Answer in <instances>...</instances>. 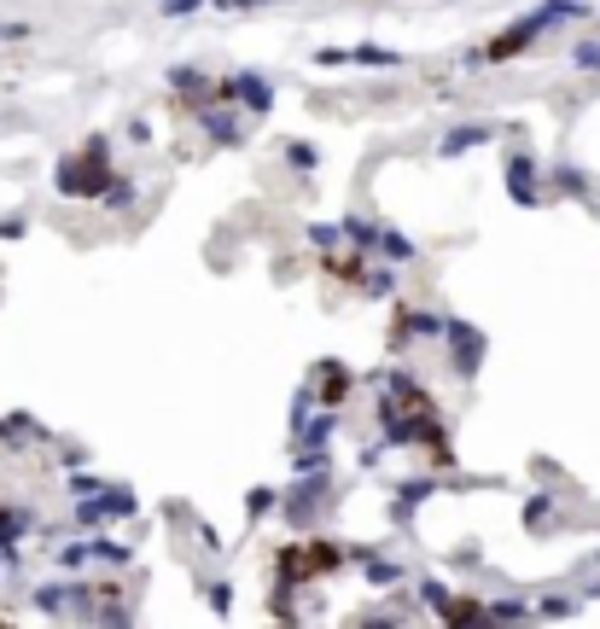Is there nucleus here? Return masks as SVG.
Returning a JSON list of instances; mask_svg holds the SVG:
<instances>
[{
	"mask_svg": "<svg viewBox=\"0 0 600 629\" xmlns=\"http://www.w3.org/2000/svg\"><path fill=\"white\" fill-rule=\"evenodd\" d=\"M380 245H385V257H397V263H415V240H408V233L385 228V233H380Z\"/></svg>",
	"mask_w": 600,
	"mask_h": 629,
	"instance_id": "9d476101",
	"label": "nucleus"
},
{
	"mask_svg": "<svg viewBox=\"0 0 600 629\" xmlns=\"http://www.w3.org/2000/svg\"><path fill=\"white\" fill-rule=\"evenodd\" d=\"M199 123L216 146H239V117L233 111H199Z\"/></svg>",
	"mask_w": 600,
	"mask_h": 629,
	"instance_id": "423d86ee",
	"label": "nucleus"
},
{
	"mask_svg": "<svg viewBox=\"0 0 600 629\" xmlns=\"http://www.w3.org/2000/svg\"><path fill=\"white\" fill-rule=\"evenodd\" d=\"M537 169H530V158H507V193L519 198V204H542V186L530 181Z\"/></svg>",
	"mask_w": 600,
	"mask_h": 629,
	"instance_id": "39448f33",
	"label": "nucleus"
},
{
	"mask_svg": "<svg viewBox=\"0 0 600 629\" xmlns=\"http://www.w3.org/2000/svg\"><path fill=\"white\" fill-rule=\"evenodd\" d=\"M542 519H554V507H548V496H537V501L525 507V524H530V531H542Z\"/></svg>",
	"mask_w": 600,
	"mask_h": 629,
	"instance_id": "412c9836",
	"label": "nucleus"
},
{
	"mask_svg": "<svg viewBox=\"0 0 600 629\" xmlns=\"http://www.w3.org/2000/svg\"><path fill=\"white\" fill-rule=\"evenodd\" d=\"M24 36H29V24H19V19L7 24V19H0V41H24Z\"/></svg>",
	"mask_w": 600,
	"mask_h": 629,
	"instance_id": "bb28decb",
	"label": "nucleus"
},
{
	"mask_svg": "<svg viewBox=\"0 0 600 629\" xmlns=\"http://www.w3.org/2000/svg\"><path fill=\"white\" fill-rule=\"evenodd\" d=\"M577 71H600V41H577Z\"/></svg>",
	"mask_w": 600,
	"mask_h": 629,
	"instance_id": "aec40b11",
	"label": "nucleus"
},
{
	"mask_svg": "<svg viewBox=\"0 0 600 629\" xmlns=\"http://www.w3.org/2000/svg\"><path fill=\"white\" fill-rule=\"evenodd\" d=\"M221 12H251V7H274V0H216Z\"/></svg>",
	"mask_w": 600,
	"mask_h": 629,
	"instance_id": "cd10ccee",
	"label": "nucleus"
},
{
	"mask_svg": "<svg viewBox=\"0 0 600 629\" xmlns=\"http://www.w3.org/2000/svg\"><path fill=\"white\" fill-rule=\"evenodd\" d=\"M221 94H228V99H245V111H256V117H268V106H274V88H268V82L256 76V71L221 82Z\"/></svg>",
	"mask_w": 600,
	"mask_h": 629,
	"instance_id": "20e7f679",
	"label": "nucleus"
},
{
	"mask_svg": "<svg viewBox=\"0 0 600 629\" xmlns=\"http://www.w3.org/2000/svg\"><path fill=\"white\" fill-rule=\"evenodd\" d=\"M106 181H111L106 141H94L88 158H64V164H59V193H64V198H94V193H106Z\"/></svg>",
	"mask_w": 600,
	"mask_h": 629,
	"instance_id": "f03ea898",
	"label": "nucleus"
},
{
	"mask_svg": "<svg viewBox=\"0 0 600 629\" xmlns=\"http://www.w3.org/2000/svg\"><path fill=\"white\" fill-rule=\"evenodd\" d=\"M99 198H106L111 210H129V204H134V186H129V181H106V193H99Z\"/></svg>",
	"mask_w": 600,
	"mask_h": 629,
	"instance_id": "2eb2a0df",
	"label": "nucleus"
},
{
	"mask_svg": "<svg viewBox=\"0 0 600 629\" xmlns=\"http://www.w3.org/2000/svg\"><path fill=\"white\" fill-rule=\"evenodd\" d=\"M583 0H542L537 12H525L519 24H507V36H495L490 41V59H513V53H525L530 41L542 36V29H554V24H565V19H583Z\"/></svg>",
	"mask_w": 600,
	"mask_h": 629,
	"instance_id": "f257e3e1",
	"label": "nucleus"
},
{
	"mask_svg": "<svg viewBox=\"0 0 600 629\" xmlns=\"http://www.w3.org/2000/svg\"><path fill=\"white\" fill-rule=\"evenodd\" d=\"M350 64H373V71H397V53H391V47H350V53H345Z\"/></svg>",
	"mask_w": 600,
	"mask_h": 629,
	"instance_id": "6e6552de",
	"label": "nucleus"
},
{
	"mask_svg": "<svg viewBox=\"0 0 600 629\" xmlns=\"http://www.w3.org/2000/svg\"><path fill=\"white\" fill-rule=\"evenodd\" d=\"M99 501H106V519H129V513H134V496H129V489H99Z\"/></svg>",
	"mask_w": 600,
	"mask_h": 629,
	"instance_id": "9b49d317",
	"label": "nucleus"
},
{
	"mask_svg": "<svg viewBox=\"0 0 600 629\" xmlns=\"http://www.w3.org/2000/svg\"><path fill=\"white\" fill-rule=\"evenodd\" d=\"M345 240H356V245H380V228H373V222H362V216H350V222H345Z\"/></svg>",
	"mask_w": 600,
	"mask_h": 629,
	"instance_id": "ddd939ff",
	"label": "nucleus"
},
{
	"mask_svg": "<svg viewBox=\"0 0 600 629\" xmlns=\"http://www.w3.org/2000/svg\"><path fill=\"white\" fill-rule=\"evenodd\" d=\"M443 338H449L460 373H478V362H484V332L467 327V320H443Z\"/></svg>",
	"mask_w": 600,
	"mask_h": 629,
	"instance_id": "7ed1b4c3",
	"label": "nucleus"
},
{
	"mask_svg": "<svg viewBox=\"0 0 600 629\" xmlns=\"http://www.w3.org/2000/svg\"><path fill=\"white\" fill-rule=\"evenodd\" d=\"M76 524H82V531H94V524H106V501H99V489H94L88 501H76Z\"/></svg>",
	"mask_w": 600,
	"mask_h": 629,
	"instance_id": "f8f14e48",
	"label": "nucleus"
},
{
	"mask_svg": "<svg viewBox=\"0 0 600 629\" xmlns=\"http://www.w3.org/2000/svg\"><path fill=\"white\" fill-rule=\"evenodd\" d=\"M204 0H164V19H187V12H199Z\"/></svg>",
	"mask_w": 600,
	"mask_h": 629,
	"instance_id": "393cba45",
	"label": "nucleus"
},
{
	"mask_svg": "<svg viewBox=\"0 0 600 629\" xmlns=\"http://www.w3.org/2000/svg\"><path fill=\"white\" fill-rule=\"evenodd\" d=\"M338 240H345V228H310V245H321V251H333Z\"/></svg>",
	"mask_w": 600,
	"mask_h": 629,
	"instance_id": "5701e85b",
	"label": "nucleus"
},
{
	"mask_svg": "<svg viewBox=\"0 0 600 629\" xmlns=\"http://www.w3.org/2000/svg\"><path fill=\"white\" fill-rule=\"evenodd\" d=\"M88 548H94L99 566H129V548H123V542H111V536H94Z\"/></svg>",
	"mask_w": 600,
	"mask_h": 629,
	"instance_id": "1a4fd4ad",
	"label": "nucleus"
},
{
	"mask_svg": "<svg viewBox=\"0 0 600 629\" xmlns=\"http://www.w3.org/2000/svg\"><path fill=\"white\" fill-rule=\"evenodd\" d=\"M362 292H368V298H391V292H397V275H385V268H380V275H368Z\"/></svg>",
	"mask_w": 600,
	"mask_h": 629,
	"instance_id": "6ab92c4d",
	"label": "nucleus"
},
{
	"mask_svg": "<svg viewBox=\"0 0 600 629\" xmlns=\"http://www.w3.org/2000/svg\"><path fill=\"white\" fill-rule=\"evenodd\" d=\"M408 332H420V338H437V332H443V320H437V315H425V310H415V315H408Z\"/></svg>",
	"mask_w": 600,
	"mask_h": 629,
	"instance_id": "f3484780",
	"label": "nucleus"
},
{
	"mask_svg": "<svg viewBox=\"0 0 600 629\" xmlns=\"http://www.w3.org/2000/svg\"><path fill=\"white\" fill-rule=\"evenodd\" d=\"M19 233H24V222H19V216H12V222H0V240H19Z\"/></svg>",
	"mask_w": 600,
	"mask_h": 629,
	"instance_id": "c85d7f7f",
	"label": "nucleus"
},
{
	"mask_svg": "<svg viewBox=\"0 0 600 629\" xmlns=\"http://www.w3.org/2000/svg\"><path fill=\"white\" fill-rule=\"evenodd\" d=\"M88 559H94V548H88V542H71V548H59V566H64V571H82Z\"/></svg>",
	"mask_w": 600,
	"mask_h": 629,
	"instance_id": "4468645a",
	"label": "nucleus"
},
{
	"mask_svg": "<svg viewBox=\"0 0 600 629\" xmlns=\"http://www.w3.org/2000/svg\"><path fill=\"white\" fill-rule=\"evenodd\" d=\"M368 577H373V583H397V566H385V559H368Z\"/></svg>",
	"mask_w": 600,
	"mask_h": 629,
	"instance_id": "a878e982",
	"label": "nucleus"
},
{
	"mask_svg": "<svg viewBox=\"0 0 600 629\" xmlns=\"http://www.w3.org/2000/svg\"><path fill=\"white\" fill-rule=\"evenodd\" d=\"M484 618H495V624H519V618H525V606H519V601H495Z\"/></svg>",
	"mask_w": 600,
	"mask_h": 629,
	"instance_id": "a211bd4d",
	"label": "nucleus"
},
{
	"mask_svg": "<svg viewBox=\"0 0 600 629\" xmlns=\"http://www.w3.org/2000/svg\"><path fill=\"white\" fill-rule=\"evenodd\" d=\"M478 141H490V129H484V123H467V129L443 134V146H437V152H443V158H455V152H472Z\"/></svg>",
	"mask_w": 600,
	"mask_h": 629,
	"instance_id": "0eeeda50",
	"label": "nucleus"
},
{
	"mask_svg": "<svg viewBox=\"0 0 600 629\" xmlns=\"http://www.w3.org/2000/svg\"><path fill=\"white\" fill-rule=\"evenodd\" d=\"M286 158H291V169H315V146H303V141H298V146L286 152Z\"/></svg>",
	"mask_w": 600,
	"mask_h": 629,
	"instance_id": "b1692460",
	"label": "nucleus"
},
{
	"mask_svg": "<svg viewBox=\"0 0 600 629\" xmlns=\"http://www.w3.org/2000/svg\"><path fill=\"white\" fill-rule=\"evenodd\" d=\"M199 71H193V64H181V71H169V88H176V94H199Z\"/></svg>",
	"mask_w": 600,
	"mask_h": 629,
	"instance_id": "dca6fc26",
	"label": "nucleus"
},
{
	"mask_svg": "<svg viewBox=\"0 0 600 629\" xmlns=\"http://www.w3.org/2000/svg\"><path fill=\"white\" fill-rule=\"evenodd\" d=\"M425 496H432V484H403V507H397V513H408V507H420Z\"/></svg>",
	"mask_w": 600,
	"mask_h": 629,
	"instance_id": "4be33fe9",
	"label": "nucleus"
}]
</instances>
